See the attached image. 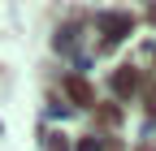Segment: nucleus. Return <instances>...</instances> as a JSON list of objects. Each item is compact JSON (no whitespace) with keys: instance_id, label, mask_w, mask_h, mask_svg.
Returning <instances> with one entry per match:
<instances>
[{"instance_id":"nucleus-2","label":"nucleus","mask_w":156,"mask_h":151,"mask_svg":"<svg viewBox=\"0 0 156 151\" xmlns=\"http://www.w3.org/2000/svg\"><path fill=\"white\" fill-rule=\"evenodd\" d=\"M152 22H156V9H152Z\"/></svg>"},{"instance_id":"nucleus-1","label":"nucleus","mask_w":156,"mask_h":151,"mask_svg":"<svg viewBox=\"0 0 156 151\" xmlns=\"http://www.w3.org/2000/svg\"><path fill=\"white\" fill-rule=\"evenodd\" d=\"M69 95H74L78 104H91V86H87L83 78H69Z\"/></svg>"}]
</instances>
